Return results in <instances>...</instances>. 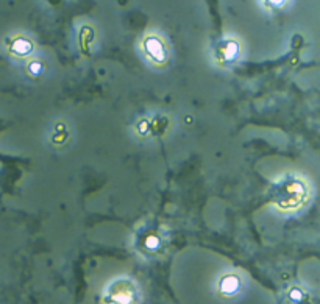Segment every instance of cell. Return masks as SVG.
I'll use <instances>...</instances> for the list:
<instances>
[{"instance_id": "1", "label": "cell", "mask_w": 320, "mask_h": 304, "mask_svg": "<svg viewBox=\"0 0 320 304\" xmlns=\"http://www.w3.org/2000/svg\"><path fill=\"white\" fill-rule=\"evenodd\" d=\"M305 195H306L305 184L300 181H291L283 186V191L278 192L277 198H278L280 206H286V208L292 209L298 205V203H301Z\"/></svg>"}, {"instance_id": "2", "label": "cell", "mask_w": 320, "mask_h": 304, "mask_svg": "<svg viewBox=\"0 0 320 304\" xmlns=\"http://www.w3.org/2000/svg\"><path fill=\"white\" fill-rule=\"evenodd\" d=\"M106 301L110 304H133L134 293H133L131 285H128L125 282L116 284L111 289V292L108 293Z\"/></svg>"}, {"instance_id": "3", "label": "cell", "mask_w": 320, "mask_h": 304, "mask_svg": "<svg viewBox=\"0 0 320 304\" xmlns=\"http://www.w3.org/2000/svg\"><path fill=\"white\" fill-rule=\"evenodd\" d=\"M144 52L147 53V56L155 61V63H164L167 58V50L164 47V44L156 38V36H148L144 41Z\"/></svg>"}, {"instance_id": "4", "label": "cell", "mask_w": 320, "mask_h": 304, "mask_svg": "<svg viewBox=\"0 0 320 304\" xmlns=\"http://www.w3.org/2000/svg\"><path fill=\"white\" fill-rule=\"evenodd\" d=\"M239 287H241V281L234 275H227L221 279V282H219V290H221L225 296H233L239 290Z\"/></svg>"}, {"instance_id": "5", "label": "cell", "mask_w": 320, "mask_h": 304, "mask_svg": "<svg viewBox=\"0 0 320 304\" xmlns=\"http://www.w3.org/2000/svg\"><path fill=\"white\" fill-rule=\"evenodd\" d=\"M33 48H35V45L25 38H16L10 45L11 53H14L16 56H28L33 52Z\"/></svg>"}, {"instance_id": "6", "label": "cell", "mask_w": 320, "mask_h": 304, "mask_svg": "<svg viewBox=\"0 0 320 304\" xmlns=\"http://www.w3.org/2000/svg\"><path fill=\"white\" fill-rule=\"evenodd\" d=\"M239 55V47L236 42H228L222 47V56L227 61H233L236 59V56Z\"/></svg>"}, {"instance_id": "7", "label": "cell", "mask_w": 320, "mask_h": 304, "mask_svg": "<svg viewBox=\"0 0 320 304\" xmlns=\"http://www.w3.org/2000/svg\"><path fill=\"white\" fill-rule=\"evenodd\" d=\"M145 248L147 250H150V251H155V250H158L159 248V245H161V240H159V237L158 235H155V234H148L147 237H145Z\"/></svg>"}, {"instance_id": "8", "label": "cell", "mask_w": 320, "mask_h": 304, "mask_svg": "<svg viewBox=\"0 0 320 304\" xmlns=\"http://www.w3.org/2000/svg\"><path fill=\"white\" fill-rule=\"evenodd\" d=\"M28 72L31 75H39L42 72V64L39 61H33L28 64Z\"/></svg>"}]
</instances>
